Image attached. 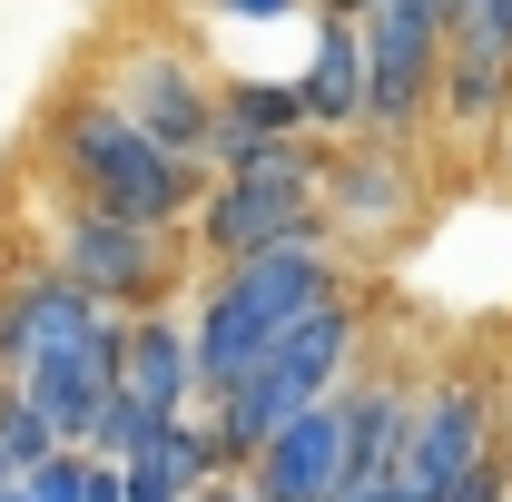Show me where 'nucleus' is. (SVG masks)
Listing matches in <instances>:
<instances>
[{
  "label": "nucleus",
  "instance_id": "7",
  "mask_svg": "<svg viewBox=\"0 0 512 502\" xmlns=\"http://www.w3.org/2000/svg\"><path fill=\"white\" fill-rule=\"evenodd\" d=\"M483 453H493V384L473 375V365H453V375L414 384L404 453H394V483H404V502H434L444 483H463Z\"/></svg>",
  "mask_w": 512,
  "mask_h": 502
},
{
  "label": "nucleus",
  "instance_id": "11",
  "mask_svg": "<svg viewBox=\"0 0 512 502\" xmlns=\"http://www.w3.org/2000/svg\"><path fill=\"white\" fill-rule=\"evenodd\" d=\"M404 414H414V375H394V365H355V375L335 384V424H345V493L394 473V453H404Z\"/></svg>",
  "mask_w": 512,
  "mask_h": 502
},
{
  "label": "nucleus",
  "instance_id": "3",
  "mask_svg": "<svg viewBox=\"0 0 512 502\" xmlns=\"http://www.w3.org/2000/svg\"><path fill=\"white\" fill-rule=\"evenodd\" d=\"M365 365V306H355V286L345 296H325V306H306L266 355H256L247 375L227 384L217 404H207V443H217V473L237 483L247 473V453L276 424H296V414H316V404H335V384Z\"/></svg>",
  "mask_w": 512,
  "mask_h": 502
},
{
  "label": "nucleus",
  "instance_id": "22",
  "mask_svg": "<svg viewBox=\"0 0 512 502\" xmlns=\"http://www.w3.org/2000/svg\"><path fill=\"white\" fill-rule=\"evenodd\" d=\"M197 502H247V493H237V483H207V493H197Z\"/></svg>",
  "mask_w": 512,
  "mask_h": 502
},
{
  "label": "nucleus",
  "instance_id": "13",
  "mask_svg": "<svg viewBox=\"0 0 512 502\" xmlns=\"http://www.w3.org/2000/svg\"><path fill=\"white\" fill-rule=\"evenodd\" d=\"M296 109H306V128H316L325 148L365 128V69H355V30H345V20L316 30V60H306V79H296Z\"/></svg>",
  "mask_w": 512,
  "mask_h": 502
},
{
  "label": "nucleus",
  "instance_id": "23",
  "mask_svg": "<svg viewBox=\"0 0 512 502\" xmlns=\"http://www.w3.org/2000/svg\"><path fill=\"white\" fill-rule=\"evenodd\" d=\"M503 168H512V119H503Z\"/></svg>",
  "mask_w": 512,
  "mask_h": 502
},
{
  "label": "nucleus",
  "instance_id": "6",
  "mask_svg": "<svg viewBox=\"0 0 512 502\" xmlns=\"http://www.w3.org/2000/svg\"><path fill=\"white\" fill-rule=\"evenodd\" d=\"M355 69H365V128L355 138H414L434 119V69H444V0H384L355 20Z\"/></svg>",
  "mask_w": 512,
  "mask_h": 502
},
{
  "label": "nucleus",
  "instance_id": "14",
  "mask_svg": "<svg viewBox=\"0 0 512 502\" xmlns=\"http://www.w3.org/2000/svg\"><path fill=\"white\" fill-rule=\"evenodd\" d=\"M434 119L463 128V138H483L493 119H512V69H503V60H463V50H444V69H434Z\"/></svg>",
  "mask_w": 512,
  "mask_h": 502
},
{
  "label": "nucleus",
  "instance_id": "20",
  "mask_svg": "<svg viewBox=\"0 0 512 502\" xmlns=\"http://www.w3.org/2000/svg\"><path fill=\"white\" fill-rule=\"evenodd\" d=\"M365 10H384V0H316V20H345V30H355Z\"/></svg>",
  "mask_w": 512,
  "mask_h": 502
},
{
  "label": "nucleus",
  "instance_id": "17",
  "mask_svg": "<svg viewBox=\"0 0 512 502\" xmlns=\"http://www.w3.org/2000/svg\"><path fill=\"white\" fill-rule=\"evenodd\" d=\"M503 493H512V463H503V443H493V453H483L463 483H444L434 502H503Z\"/></svg>",
  "mask_w": 512,
  "mask_h": 502
},
{
  "label": "nucleus",
  "instance_id": "8",
  "mask_svg": "<svg viewBox=\"0 0 512 502\" xmlns=\"http://www.w3.org/2000/svg\"><path fill=\"white\" fill-rule=\"evenodd\" d=\"M178 237H188L207 266H237V256L325 237V227H316V188H296V178H207V197L188 207ZM325 247H335V237H325Z\"/></svg>",
  "mask_w": 512,
  "mask_h": 502
},
{
  "label": "nucleus",
  "instance_id": "2",
  "mask_svg": "<svg viewBox=\"0 0 512 502\" xmlns=\"http://www.w3.org/2000/svg\"><path fill=\"white\" fill-rule=\"evenodd\" d=\"M325 296H345V266L325 237H296V247H266V256H237V266H207V286H197L188 306V355H197V414L227 394V384L247 375L256 355L296 325L306 306Z\"/></svg>",
  "mask_w": 512,
  "mask_h": 502
},
{
  "label": "nucleus",
  "instance_id": "1",
  "mask_svg": "<svg viewBox=\"0 0 512 502\" xmlns=\"http://www.w3.org/2000/svg\"><path fill=\"white\" fill-rule=\"evenodd\" d=\"M40 168H50V197L99 207V217H128V227H158V237H178L188 207L207 197V168H178L168 148H148L99 89L50 99V119H40Z\"/></svg>",
  "mask_w": 512,
  "mask_h": 502
},
{
  "label": "nucleus",
  "instance_id": "15",
  "mask_svg": "<svg viewBox=\"0 0 512 502\" xmlns=\"http://www.w3.org/2000/svg\"><path fill=\"white\" fill-rule=\"evenodd\" d=\"M158 434H168V424H158L148 404H128L119 384H109V394H99V414H89V434H79V453H89V463H128L138 443H158Z\"/></svg>",
  "mask_w": 512,
  "mask_h": 502
},
{
  "label": "nucleus",
  "instance_id": "18",
  "mask_svg": "<svg viewBox=\"0 0 512 502\" xmlns=\"http://www.w3.org/2000/svg\"><path fill=\"white\" fill-rule=\"evenodd\" d=\"M79 502H119V473H109V463H89V453H79Z\"/></svg>",
  "mask_w": 512,
  "mask_h": 502
},
{
  "label": "nucleus",
  "instance_id": "4",
  "mask_svg": "<svg viewBox=\"0 0 512 502\" xmlns=\"http://www.w3.org/2000/svg\"><path fill=\"white\" fill-rule=\"evenodd\" d=\"M40 276L79 286L89 306H109V315H158V306H168V286H178V237L50 197V227H40Z\"/></svg>",
  "mask_w": 512,
  "mask_h": 502
},
{
  "label": "nucleus",
  "instance_id": "21",
  "mask_svg": "<svg viewBox=\"0 0 512 502\" xmlns=\"http://www.w3.org/2000/svg\"><path fill=\"white\" fill-rule=\"evenodd\" d=\"M345 502H404V483L384 473V483H355V493H345Z\"/></svg>",
  "mask_w": 512,
  "mask_h": 502
},
{
  "label": "nucleus",
  "instance_id": "24",
  "mask_svg": "<svg viewBox=\"0 0 512 502\" xmlns=\"http://www.w3.org/2000/svg\"><path fill=\"white\" fill-rule=\"evenodd\" d=\"M0 394H10V384H0Z\"/></svg>",
  "mask_w": 512,
  "mask_h": 502
},
{
  "label": "nucleus",
  "instance_id": "19",
  "mask_svg": "<svg viewBox=\"0 0 512 502\" xmlns=\"http://www.w3.org/2000/svg\"><path fill=\"white\" fill-rule=\"evenodd\" d=\"M227 20H286V10H306V0H217Z\"/></svg>",
  "mask_w": 512,
  "mask_h": 502
},
{
  "label": "nucleus",
  "instance_id": "25",
  "mask_svg": "<svg viewBox=\"0 0 512 502\" xmlns=\"http://www.w3.org/2000/svg\"><path fill=\"white\" fill-rule=\"evenodd\" d=\"M503 502H512V493H503Z\"/></svg>",
  "mask_w": 512,
  "mask_h": 502
},
{
  "label": "nucleus",
  "instance_id": "10",
  "mask_svg": "<svg viewBox=\"0 0 512 502\" xmlns=\"http://www.w3.org/2000/svg\"><path fill=\"white\" fill-rule=\"evenodd\" d=\"M237 493L247 502H345V424H335V404L276 424V434L247 453Z\"/></svg>",
  "mask_w": 512,
  "mask_h": 502
},
{
  "label": "nucleus",
  "instance_id": "16",
  "mask_svg": "<svg viewBox=\"0 0 512 502\" xmlns=\"http://www.w3.org/2000/svg\"><path fill=\"white\" fill-rule=\"evenodd\" d=\"M50 453H60V434H50V424H40V414L20 404V394H0V473L20 483V473H40Z\"/></svg>",
  "mask_w": 512,
  "mask_h": 502
},
{
  "label": "nucleus",
  "instance_id": "5",
  "mask_svg": "<svg viewBox=\"0 0 512 502\" xmlns=\"http://www.w3.org/2000/svg\"><path fill=\"white\" fill-rule=\"evenodd\" d=\"M109 109H119L148 148H168L178 168H197L207 158V128H217V79L197 69V50H178L168 30H138V40H119L109 60H99V79H89Z\"/></svg>",
  "mask_w": 512,
  "mask_h": 502
},
{
  "label": "nucleus",
  "instance_id": "12",
  "mask_svg": "<svg viewBox=\"0 0 512 502\" xmlns=\"http://www.w3.org/2000/svg\"><path fill=\"white\" fill-rule=\"evenodd\" d=\"M119 394L148 404L158 424H188L197 414V355H188V325L158 306V315H128L119 335Z\"/></svg>",
  "mask_w": 512,
  "mask_h": 502
},
{
  "label": "nucleus",
  "instance_id": "9",
  "mask_svg": "<svg viewBox=\"0 0 512 502\" xmlns=\"http://www.w3.org/2000/svg\"><path fill=\"white\" fill-rule=\"evenodd\" d=\"M404 217H414V148L335 138L316 168V227L325 237H394Z\"/></svg>",
  "mask_w": 512,
  "mask_h": 502
}]
</instances>
